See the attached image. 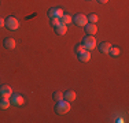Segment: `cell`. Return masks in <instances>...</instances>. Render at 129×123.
<instances>
[{
    "label": "cell",
    "mask_w": 129,
    "mask_h": 123,
    "mask_svg": "<svg viewBox=\"0 0 129 123\" xmlns=\"http://www.w3.org/2000/svg\"><path fill=\"white\" fill-rule=\"evenodd\" d=\"M72 109L70 108V101L67 100H60V101H56V105H55V112L59 113V115H64L67 113L69 111Z\"/></svg>",
    "instance_id": "cell-1"
},
{
    "label": "cell",
    "mask_w": 129,
    "mask_h": 123,
    "mask_svg": "<svg viewBox=\"0 0 129 123\" xmlns=\"http://www.w3.org/2000/svg\"><path fill=\"white\" fill-rule=\"evenodd\" d=\"M82 47H84L87 51H92V49H95L96 48V40H95V37L93 36H91V34H87L82 38Z\"/></svg>",
    "instance_id": "cell-2"
},
{
    "label": "cell",
    "mask_w": 129,
    "mask_h": 123,
    "mask_svg": "<svg viewBox=\"0 0 129 123\" xmlns=\"http://www.w3.org/2000/svg\"><path fill=\"white\" fill-rule=\"evenodd\" d=\"M4 26L7 27L8 30H17L18 27H19V22H18V19L15 17H8L7 19H6Z\"/></svg>",
    "instance_id": "cell-3"
},
{
    "label": "cell",
    "mask_w": 129,
    "mask_h": 123,
    "mask_svg": "<svg viewBox=\"0 0 129 123\" xmlns=\"http://www.w3.org/2000/svg\"><path fill=\"white\" fill-rule=\"evenodd\" d=\"M73 23H76L77 26H85L88 23V18L84 14H77L73 18Z\"/></svg>",
    "instance_id": "cell-4"
},
{
    "label": "cell",
    "mask_w": 129,
    "mask_h": 123,
    "mask_svg": "<svg viewBox=\"0 0 129 123\" xmlns=\"http://www.w3.org/2000/svg\"><path fill=\"white\" fill-rule=\"evenodd\" d=\"M11 94H13V89H11V86H8V85H2L0 86V96L2 97L10 98Z\"/></svg>",
    "instance_id": "cell-5"
},
{
    "label": "cell",
    "mask_w": 129,
    "mask_h": 123,
    "mask_svg": "<svg viewBox=\"0 0 129 123\" xmlns=\"http://www.w3.org/2000/svg\"><path fill=\"white\" fill-rule=\"evenodd\" d=\"M23 103H25V100H23V97L21 96V94H11V104H13V105L21 107Z\"/></svg>",
    "instance_id": "cell-6"
},
{
    "label": "cell",
    "mask_w": 129,
    "mask_h": 123,
    "mask_svg": "<svg viewBox=\"0 0 129 123\" xmlns=\"http://www.w3.org/2000/svg\"><path fill=\"white\" fill-rule=\"evenodd\" d=\"M3 44H4V48L8 49V51H11V49H14L15 47H17V42H15V40L13 38V37H7V38H4Z\"/></svg>",
    "instance_id": "cell-7"
},
{
    "label": "cell",
    "mask_w": 129,
    "mask_h": 123,
    "mask_svg": "<svg viewBox=\"0 0 129 123\" xmlns=\"http://www.w3.org/2000/svg\"><path fill=\"white\" fill-rule=\"evenodd\" d=\"M64 14L62 8H50V11H48V17L51 18H60L62 15Z\"/></svg>",
    "instance_id": "cell-8"
},
{
    "label": "cell",
    "mask_w": 129,
    "mask_h": 123,
    "mask_svg": "<svg viewBox=\"0 0 129 123\" xmlns=\"http://www.w3.org/2000/svg\"><path fill=\"white\" fill-rule=\"evenodd\" d=\"M84 27H85V33H88V34H91V36L96 34V32H98L96 23H89V22H88Z\"/></svg>",
    "instance_id": "cell-9"
},
{
    "label": "cell",
    "mask_w": 129,
    "mask_h": 123,
    "mask_svg": "<svg viewBox=\"0 0 129 123\" xmlns=\"http://www.w3.org/2000/svg\"><path fill=\"white\" fill-rule=\"evenodd\" d=\"M77 56L81 62H89L91 60V52L87 51V49H84V51H81L80 53H77Z\"/></svg>",
    "instance_id": "cell-10"
},
{
    "label": "cell",
    "mask_w": 129,
    "mask_h": 123,
    "mask_svg": "<svg viewBox=\"0 0 129 123\" xmlns=\"http://www.w3.org/2000/svg\"><path fill=\"white\" fill-rule=\"evenodd\" d=\"M113 45L110 44V42H107V41H104V42H100L99 44V51L102 52V53H109V51L111 49Z\"/></svg>",
    "instance_id": "cell-11"
},
{
    "label": "cell",
    "mask_w": 129,
    "mask_h": 123,
    "mask_svg": "<svg viewBox=\"0 0 129 123\" xmlns=\"http://www.w3.org/2000/svg\"><path fill=\"white\" fill-rule=\"evenodd\" d=\"M55 33H56V34H59V36L66 34V33H67V25L60 23V25H58V26H55Z\"/></svg>",
    "instance_id": "cell-12"
},
{
    "label": "cell",
    "mask_w": 129,
    "mask_h": 123,
    "mask_svg": "<svg viewBox=\"0 0 129 123\" xmlns=\"http://www.w3.org/2000/svg\"><path fill=\"white\" fill-rule=\"evenodd\" d=\"M76 97H77V94H76L74 90H66V93H63V98L67 101H73L76 100Z\"/></svg>",
    "instance_id": "cell-13"
},
{
    "label": "cell",
    "mask_w": 129,
    "mask_h": 123,
    "mask_svg": "<svg viewBox=\"0 0 129 123\" xmlns=\"http://www.w3.org/2000/svg\"><path fill=\"white\" fill-rule=\"evenodd\" d=\"M11 105V101L7 97H2L0 98V109H8V107Z\"/></svg>",
    "instance_id": "cell-14"
},
{
    "label": "cell",
    "mask_w": 129,
    "mask_h": 123,
    "mask_svg": "<svg viewBox=\"0 0 129 123\" xmlns=\"http://www.w3.org/2000/svg\"><path fill=\"white\" fill-rule=\"evenodd\" d=\"M59 19H60V23H63V25H69V23L73 22V17L69 14H63Z\"/></svg>",
    "instance_id": "cell-15"
},
{
    "label": "cell",
    "mask_w": 129,
    "mask_h": 123,
    "mask_svg": "<svg viewBox=\"0 0 129 123\" xmlns=\"http://www.w3.org/2000/svg\"><path fill=\"white\" fill-rule=\"evenodd\" d=\"M119 52H121V51H119V48H117V47H111V49L109 51V53L113 57H117V56L119 55Z\"/></svg>",
    "instance_id": "cell-16"
},
{
    "label": "cell",
    "mask_w": 129,
    "mask_h": 123,
    "mask_svg": "<svg viewBox=\"0 0 129 123\" xmlns=\"http://www.w3.org/2000/svg\"><path fill=\"white\" fill-rule=\"evenodd\" d=\"M87 18H88V22H89V23H96L98 21H99V18H98L96 14H89Z\"/></svg>",
    "instance_id": "cell-17"
},
{
    "label": "cell",
    "mask_w": 129,
    "mask_h": 123,
    "mask_svg": "<svg viewBox=\"0 0 129 123\" xmlns=\"http://www.w3.org/2000/svg\"><path fill=\"white\" fill-rule=\"evenodd\" d=\"M52 97H54L55 101H60V100H63V93L62 92H54Z\"/></svg>",
    "instance_id": "cell-18"
},
{
    "label": "cell",
    "mask_w": 129,
    "mask_h": 123,
    "mask_svg": "<svg viewBox=\"0 0 129 123\" xmlns=\"http://www.w3.org/2000/svg\"><path fill=\"white\" fill-rule=\"evenodd\" d=\"M51 25H52V26H58V25H60V19H59V18H52V19H51Z\"/></svg>",
    "instance_id": "cell-19"
},
{
    "label": "cell",
    "mask_w": 129,
    "mask_h": 123,
    "mask_svg": "<svg viewBox=\"0 0 129 123\" xmlns=\"http://www.w3.org/2000/svg\"><path fill=\"white\" fill-rule=\"evenodd\" d=\"M84 47H82V44H77V45H76V47H74V51H76V53H80V52H81V51H84Z\"/></svg>",
    "instance_id": "cell-20"
},
{
    "label": "cell",
    "mask_w": 129,
    "mask_h": 123,
    "mask_svg": "<svg viewBox=\"0 0 129 123\" xmlns=\"http://www.w3.org/2000/svg\"><path fill=\"white\" fill-rule=\"evenodd\" d=\"M6 23V19H3V18H0V27H3Z\"/></svg>",
    "instance_id": "cell-21"
},
{
    "label": "cell",
    "mask_w": 129,
    "mask_h": 123,
    "mask_svg": "<svg viewBox=\"0 0 129 123\" xmlns=\"http://www.w3.org/2000/svg\"><path fill=\"white\" fill-rule=\"evenodd\" d=\"M98 2H99L100 4H104V3H107V2H109V0H98Z\"/></svg>",
    "instance_id": "cell-22"
}]
</instances>
